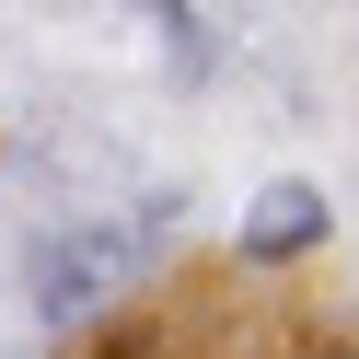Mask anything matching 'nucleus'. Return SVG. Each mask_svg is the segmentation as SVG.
I'll list each match as a JSON object with an SVG mask.
<instances>
[{
    "mask_svg": "<svg viewBox=\"0 0 359 359\" xmlns=\"http://www.w3.org/2000/svg\"><path fill=\"white\" fill-rule=\"evenodd\" d=\"M116 266H128V232H70V243H47V255H35V313H47V325H70V313L93 302Z\"/></svg>",
    "mask_w": 359,
    "mask_h": 359,
    "instance_id": "obj_1",
    "label": "nucleus"
},
{
    "mask_svg": "<svg viewBox=\"0 0 359 359\" xmlns=\"http://www.w3.org/2000/svg\"><path fill=\"white\" fill-rule=\"evenodd\" d=\"M302 243H325V197L313 186H266L255 220H243V255H302Z\"/></svg>",
    "mask_w": 359,
    "mask_h": 359,
    "instance_id": "obj_2",
    "label": "nucleus"
}]
</instances>
